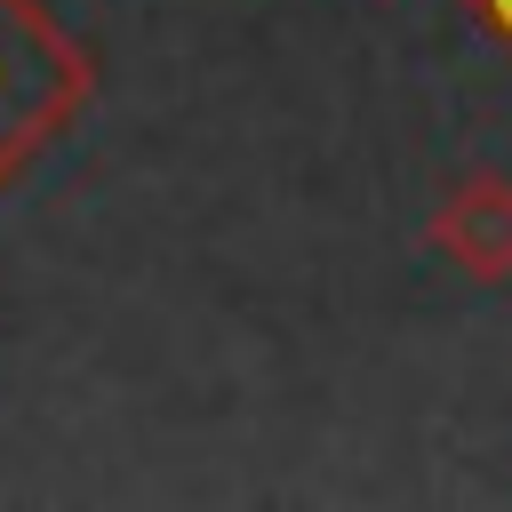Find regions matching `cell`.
<instances>
[{
    "instance_id": "cell-1",
    "label": "cell",
    "mask_w": 512,
    "mask_h": 512,
    "mask_svg": "<svg viewBox=\"0 0 512 512\" xmlns=\"http://www.w3.org/2000/svg\"><path fill=\"white\" fill-rule=\"evenodd\" d=\"M424 240H432V256H448L464 280H480V288H504L512 280V176H464L440 208H432V224H424Z\"/></svg>"
},
{
    "instance_id": "cell-2",
    "label": "cell",
    "mask_w": 512,
    "mask_h": 512,
    "mask_svg": "<svg viewBox=\"0 0 512 512\" xmlns=\"http://www.w3.org/2000/svg\"><path fill=\"white\" fill-rule=\"evenodd\" d=\"M496 16H504V24H512V0H496Z\"/></svg>"
}]
</instances>
